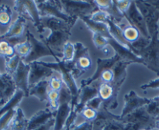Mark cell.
Wrapping results in <instances>:
<instances>
[{
  "label": "cell",
  "mask_w": 159,
  "mask_h": 130,
  "mask_svg": "<svg viewBox=\"0 0 159 130\" xmlns=\"http://www.w3.org/2000/svg\"><path fill=\"white\" fill-rule=\"evenodd\" d=\"M41 18L54 17L60 19L68 23L75 25L79 17L70 16L65 12L61 1L46 0V1H36Z\"/></svg>",
  "instance_id": "cell-4"
},
{
  "label": "cell",
  "mask_w": 159,
  "mask_h": 130,
  "mask_svg": "<svg viewBox=\"0 0 159 130\" xmlns=\"http://www.w3.org/2000/svg\"><path fill=\"white\" fill-rule=\"evenodd\" d=\"M16 111L17 108H12V109L9 110V111H7L6 114L3 115L0 118V130L9 129L14 117H15L16 114Z\"/></svg>",
  "instance_id": "cell-26"
},
{
  "label": "cell",
  "mask_w": 159,
  "mask_h": 130,
  "mask_svg": "<svg viewBox=\"0 0 159 130\" xmlns=\"http://www.w3.org/2000/svg\"><path fill=\"white\" fill-rule=\"evenodd\" d=\"M124 17L127 20L129 24L134 26L135 28H137L139 30L140 33H141V35H142L143 37L151 39L145 20H144L142 14L141 13L139 9L137 7L136 3H135L134 1H132L131 5H130L128 11L125 14Z\"/></svg>",
  "instance_id": "cell-11"
},
{
  "label": "cell",
  "mask_w": 159,
  "mask_h": 130,
  "mask_svg": "<svg viewBox=\"0 0 159 130\" xmlns=\"http://www.w3.org/2000/svg\"><path fill=\"white\" fill-rule=\"evenodd\" d=\"M16 54L15 48L10 45L7 40H0V56L5 58L13 57Z\"/></svg>",
  "instance_id": "cell-29"
},
{
  "label": "cell",
  "mask_w": 159,
  "mask_h": 130,
  "mask_svg": "<svg viewBox=\"0 0 159 130\" xmlns=\"http://www.w3.org/2000/svg\"><path fill=\"white\" fill-rule=\"evenodd\" d=\"M57 111H51L47 107L45 109L37 111L30 119L28 120L26 130H35L42 125L48 123L51 119L55 118Z\"/></svg>",
  "instance_id": "cell-17"
},
{
  "label": "cell",
  "mask_w": 159,
  "mask_h": 130,
  "mask_svg": "<svg viewBox=\"0 0 159 130\" xmlns=\"http://www.w3.org/2000/svg\"><path fill=\"white\" fill-rule=\"evenodd\" d=\"M80 115L82 118L85 119V121L87 122H93L95 119H96L98 115V111L93 109V108H88V107H85L83 110L82 111V112L80 113Z\"/></svg>",
  "instance_id": "cell-35"
},
{
  "label": "cell",
  "mask_w": 159,
  "mask_h": 130,
  "mask_svg": "<svg viewBox=\"0 0 159 130\" xmlns=\"http://www.w3.org/2000/svg\"><path fill=\"white\" fill-rule=\"evenodd\" d=\"M71 130H93V125L91 122L85 121L81 124L73 125Z\"/></svg>",
  "instance_id": "cell-40"
},
{
  "label": "cell",
  "mask_w": 159,
  "mask_h": 130,
  "mask_svg": "<svg viewBox=\"0 0 159 130\" xmlns=\"http://www.w3.org/2000/svg\"><path fill=\"white\" fill-rule=\"evenodd\" d=\"M156 128L159 130V118L156 120Z\"/></svg>",
  "instance_id": "cell-45"
},
{
  "label": "cell",
  "mask_w": 159,
  "mask_h": 130,
  "mask_svg": "<svg viewBox=\"0 0 159 130\" xmlns=\"http://www.w3.org/2000/svg\"><path fill=\"white\" fill-rule=\"evenodd\" d=\"M136 6L147 24L148 29L150 37L158 32V20L159 10L152 6L149 1H134Z\"/></svg>",
  "instance_id": "cell-8"
},
{
  "label": "cell",
  "mask_w": 159,
  "mask_h": 130,
  "mask_svg": "<svg viewBox=\"0 0 159 130\" xmlns=\"http://www.w3.org/2000/svg\"><path fill=\"white\" fill-rule=\"evenodd\" d=\"M114 5L116 6V9L119 10V12L124 15L127 13L131 5L132 1H113Z\"/></svg>",
  "instance_id": "cell-36"
},
{
  "label": "cell",
  "mask_w": 159,
  "mask_h": 130,
  "mask_svg": "<svg viewBox=\"0 0 159 130\" xmlns=\"http://www.w3.org/2000/svg\"><path fill=\"white\" fill-rule=\"evenodd\" d=\"M54 123H55V118H53V119H51L48 123L42 125L40 128H37V129L35 130H51L52 128H54Z\"/></svg>",
  "instance_id": "cell-42"
},
{
  "label": "cell",
  "mask_w": 159,
  "mask_h": 130,
  "mask_svg": "<svg viewBox=\"0 0 159 130\" xmlns=\"http://www.w3.org/2000/svg\"><path fill=\"white\" fill-rule=\"evenodd\" d=\"M148 113L155 119H158L159 118V99L158 97L153 98L151 102L145 106Z\"/></svg>",
  "instance_id": "cell-32"
},
{
  "label": "cell",
  "mask_w": 159,
  "mask_h": 130,
  "mask_svg": "<svg viewBox=\"0 0 159 130\" xmlns=\"http://www.w3.org/2000/svg\"><path fill=\"white\" fill-rule=\"evenodd\" d=\"M12 9L8 5H0V24L2 26H7L12 20Z\"/></svg>",
  "instance_id": "cell-27"
},
{
  "label": "cell",
  "mask_w": 159,
  "mask_h": 130,
  "mask_svg": "<svg viewBox=\"0 0 159 130\" xmlns=\"http://www.w3.org/2000/svg\"><path fill=\"white\" fill-rule=\"evenodd\" d=\"M123 33H124V37L126 41L131 44L139 40V38L141 37V33H140L139 30L130 24L124 28L123 30Z\"/></svg>",
  "instance_id": "cell-23"
},
{
  "label": "cell",
  "mask_w": 159,
  "mask_h": 130,
  "mask_svg": "<svg viewBox=\"0 0 159 130\" xmlns=\"http://www.w3.org/2000/svg\"><path fill=\"white\" fill-rule=\"evenodd\" d=\"M71 94L65 84L60 91L59 107L55 115V123L53 130H65V125L71 112Z\"/></svg>",
  "instance_id": "cell-6"
},
{
  "label": "cell",
  "mask_w": 159,
  "mask_h": 130,
  "mask_svg": "<svg viewBox=\"0 0 159 130\" xmlns=\"http://www.w3.org/2000/svg\"><path fill=\"white\" fill-rule=\"evenodd\" d=\"M98 89H99V85L96 84H93V86L89 85V86H86L82 88H80L79 102L76 105L74 110H72V111L76 115L79 116L80 115L82 110L85 108V105H86L89 101H90L91 99L94 98L95 97L99 95Z\"/></svg>",
  "instance_id": "cell-18"
},
{
  "label": "cell",
  "mask_w": 159,
  "mask_h": 130,
  "mask_svg": "<svg viewBox=\"0 0 159 130\" xmlns=\"http://www.w3.org/2000/svg\"><path fill=\"white\" fill-rule=\"evenodd\" d=\"M41 24L51 32L40 40L61 59L63 46L69 40L71 29L75 25L54 17L41 18Z\"/></svg>",
  "instance_id": "cell-1"
},
{
  "label": "cell",
  "mask_w": 159,
  "mask_h": 130,
  "mask_svg": "<svg viewBox=\"0 0 159 130\" xmlns=\"http://www.w3.org/2000/svg\"><path fill=\"white\" fill-rule=\"evenodd\" d=\"M95 4L97 6L98 9L99 10L107 11L109 13L113 15V11H114V3L113 1H94Z\"/></svg>",
  "instance_id": "cell-34"
},
{
  "label": "cell",
  "mask_w": 159,
  "mask_h": 130,
  "mask_svg": "<svg viewBox=\"0 0 159 130\" xmlns=\"http://www.w3.org/2000/svg\"><path fill=\"white\" fill-rule=\"evenodd\" d=\"M112 50H113V49L110 46V45H109V46H106L105 48H103L102 50L106 56H108L109 57H111L110 55H111V54H112Z\"/></svg>",
  "instance_id": "cell-43"
},
{
  "label": "cell",
  "mask_w": 159,
  "mask_h": 130,
  "mask_svg": "<svg viewBox=\"0 0 159 130\" xmlns=\"http://www.w3.org/2000/svg\"><path fill=\"white\" fill-rule=\"evenodd\" d=\"M111 16V14L109 13L108 12L103 10H99V9H98L97 11H96L93 14L89 15L90 20H93V22L101 23H107V20L110 19Z\"/></svg>",
  "instance_id": "cell-31"
},
{
  "label": "cell",
  "mask_w": 159,
  "mask_h": 130,
  "mask_svg": "<svg viewBox=\"0 0 159 130\" xmlns=\"http://www.w3.org/2000/svg\"><path fill=\"white\" fill-rule=\"evenodd\" d=\"M120 60H121L120 57L119 55L115 53L112 57H107V58H98L97 60H96V63H97V67H96V71L93 74V76L88 77L87 79H85V80H82L81 81L80 87L79 88H82L84 87L89 86V85H92V84L94 81H96V80L100 78V76L102 74V73L104 71L108 69H112V68L114 67V65L116 64L117 62H119Z\"/></svg>",
  "instance_id": "cell-10"
},
{
  "label": "cell",
  "mask_w": 159,
  "mask_h": 130,
  "mask_svg": "<svg viewBox=\"0 0 159 130\" xmlns=\"http://www.w3.org/2000/svg\"><path fill=\"white\" fill-rule=\"evenodd\" d=\"M28 119H26L21 108H17L16 114L8 130H26Z\"/></svg>",
  "instance_id": "cell-22"
},
{
  "label": "cell",
  "mask_w": 159,
  "mask_h": 130,
  "mask_svg": "<svg viewBox=\"0 0 159 130\" xmlns=\"http://www.w3.org/2000/svg\"><path fill=\"white\" fill-rule=\"evenodd\" d=\"M149 2L159 10V0H157V1H149Z\"/></svg>",
  "instance_id": "cell-44"
},
{
  "label": "cell",
  "mask_w": 159,
  "mask_h": 130,
  "mask_svg": "<svg viewBox=\"0 0 159 130\" xmlns=\"http://www.w3.org/2000/svg\"><path fill=\"white\" fill-rule=\"evenodd\" d=\"M75 54V43L68 41L63 46L61 60L63 62H65V63L71 62L73 60V59H74Z\"/></svg>",
  "instance_id": "cell-25"
},
{
  "label": "cell",
  "mask_w": 159,
  "mask_h": 130,
  "mask_svg": "<svg viewBox=\"0 0 159 130\" xmlns=\"http://www.w3.org/2000/svg\"><path fill=\"white\" fill-rule=\"evenodd\" d=\"M93 33V41L97 49L102 50L106 46H109V40L107 37H103L98 32H92Z\"/></svg>",
  "instance_id": "cell-33"
},
{
  "label": "cell",
  "mask_w": 159,
  "mask_h": 130,
  "mask_svg": "<svg viewBox=\"0 0 159 130\" xmlns=\"http://www.w3.org/2000/svg\"><path fill=\"white\" fill-rule=\"evenodd\" d=\"M158 99H159V96H158Z\"/></svg>",
  "instance_id": "cell-46"
},
{
  "label": "cell",
  "mask_w": 159,
  "mask_h": 130,
  "mask_svg": "<svg viewBox=\"0 0 159 130\" xmlns=\"http://www.w3.org/2000/svg\"><path fill=\"white\" fill-rule=\"evenodd\" d=\"M23 60L21 57L16 54L12 57L9 58H5V67H6V73L9 74V75L12 76V74L15 73L20 64V61Z\"/></svg>",
  "instance_id": "cell-24"
},
{
  "label": "cell",
  "mask_w": 159,
  "mask_h": 130,
  "mask_svg": "<svg viewBox=\"0 0 159 130\" xmlns=\"http://www.w3.org/2000/svg\"><path fill=\"white\" fill-rule=\"evenodd\" d=\"M151 100L152 98H141L138 96L134 91H130L124 95V107L120 116L123 119L135 110L145 107L150 103Z\"/></svg>",
  "instance_id": "cell-12"
},
{
  "label": "cell",
  "mask_w": 159,
  "mask_h": 130,
  "mask_svg": "<svg viewBox=\"0 0 159 130\" xmlns=\"http://www.w3.org/2000/svg\"><path fill=\"white\" fill-rule=\"evenodd\" d=\"M113 77H114V74H113V70L108 69L102 73L99 79L102 80V83L110 84L113 80Z\"/></svg>",
  "instance_id": "cell-39"
},
{
  "label": "cell",
  "mask_w": 159,
  "mask_h": 130,
  "mask_svg": "<svg viewBox=\"0 0 159 130\" xmlns=\"http://www.w3.org/2000/svg\"><path fill=\"white\" fill-rule=\"evenodd\" d=\"M14 10L20 16L26 20H31L35 26L40 39L45 37V32L48 29L41 24V17L40 15L36 1H16L14 2Z\"/></svg>",
  "instance_id": "cell-3"
},
{
  "label": "cell",
  "mask_w": 159,
  "mask_h": 130,
  "mask_svg": "<svg viewBox=\"0 0 159 130\" xmlns=\"http://www.w3.org/2000/svg\"><path fill=\"white\" fill-rule=\"evenodd\" d=\"M23 97H25V94L24 93H23V91H21V90L17 89L16 92L15 93L13 97H12L7 103L5 104L4 105L0 106V118H1L3 115L6 114L7 111H9V110L12 109V108H17V105L20 104V102H21L22 99L23 98Z\"/></svg>",
  "instance_id": "cell-21"
},
{
  "label": "cell",
  "mask_w": 159,
  "mask_h": 130,
  "mask_svg": "<svg viewBox=\"0 0 159 130\" xmlns=\"http://www.w3.org/2000/svg\"><path fill=\"white\" fill-rule=\"evenodd\" d=\"M102 130H124V125L121 119L113 120L109 122Z\"/></svg>",
  "instance_id": "cell-37"
},
{
  "label": "cell",
  "mask_w": 159,
  "mask_h": 130,
  "mask_svg": "<svg viewBox=\"0 0 159 130\" xmlns=\"http://www.w3.org/2000/svg\"><path fill=\"white\" fill-rule=\"evenodd\" d=\"M133 63L132 62L124 61V60H120L119 62L114 65L112 70L114 74L113 80L110 83L112 87L114 90V99L117 101L118 94L122 88L123 84L127 78V68L129 65Z\"/></svg>",
  "instance_id": "cell-15"
},
{
  "label": "cell",
  "mask_w": 159,
  "mask_h": 130,
  "mask_svg": "<svg viewBox=\"0 0 159 130\" xmlns=\"http://www.w3.org/2000/svg\"><path fill=\"white\" fill-rule=\"evenodd\" d=\"M75 54L74 59L71 62L66 63L74 78L77 80L91 68L92 59L89 52V48L83 43L77 42L75 43Z\"/></svg>",
  "instance_id": "cell-2"
},
{
  "label": "cell",
  "mask_w": 159,
  "mask_h": 130,
  "mask_svg": "<svg viewBox=\"0 0 159 130\" xmlns=\"http://www.w3.org/2000/svg\"><path fill=\"white\" fill-rule=\"evenodd\" d=\"M103 101L99 97V95L95 97L94 98L91 99L90 101H89L87 102V104L85 105V107H88V108H93V109L96 110V111H99L100 109V108L102 107V104H103Z\"/></svg>",
  "instance_id": "cell-38"
},
{
  "label": "cell",
  "mask_w": 159,
  "mask_h": 130,
  "mask_svg": "<svg viewBox=\"0 0 159 130\" xmlns=\"http://www.w3.org/2000/svg\"><path fill=\"white\" fill-rule=\"evenodd\" d=\"M30 65V71L29 75V88H31L33 86L37 84L40 81L49 79L55 71L51 68L40 65L37 61L29 63Z\"/></svg>",
  "instance_id": "cell-16"
},
{
  "label": "cell",
  "mask_w": 159,
  "mask_h": 130,
  "mask_svg": "<svg viewBox=\"0 0 159 130\" xmlns=\"http://www.w3.org/2000/svg\"><path fill=\"white\" fill-rule=\"evenodd\" d=\"M30 71V65L29 63H26L22 60L16 71L12 76L17 89L23 91L25 97L29 96Z\"/></svg>",
  "instance_id": "cell-13"
},
{
  "label": "cell",
  "mask_w": 159,
  "mask_h": 130,
  "mask_svg": "<svg viewBox=\"0 0 159 130\" xmlns=\"http://www.w3.org/2000/svg\"><path fill=\"white\" fill-rule=\"evenodd\" d=\"M26 37L29 40L31 45V50L26 58L23 60L26 63H30L33 62L38 61L39 59L46 56H52L55 59L56 62H60L61 59L52 50L46 46L41 40H37L35 36L29 30L26 29Z\"/></svg>",
  "instance_id": "cell-5"
},
{
  "label": "cell",
  "mask_w": 159,
  "mask_h": 130,
  "mask_svg": "<svg viewBox=\"0 0 159 130\" xmlns=\"http://www.w3.org/2000/svg\"><path fill=\"white\" fill-rule=\"evenodd\" d=\"M14 48H15L16 54L20 56L23 60H24L25 58L28 57V55L30 53L31 45L30 43L29 40L26 39L25 41L18 43Z\"/></svg>",
  "instance_id": "cell-28"
},
{
  "label": "cell",
  "mask_w": 159,
  "mask_h": 130,
  "mask_svg": "<svg viewBox=\"0 0 159 130\" xmlns=\"http://www.w3.org/2000/svg\"><path fill=\"white\" fill-rule=\"evenodd\" d=\"M144 60L145 67L159 76V39L158 32L151 37L149 44L144 49L137 52Z\"/></svg>",
  "instance_id": "cell-7"
},
{
  "label": "cell",
  "mask_w": 159,
  "mask_h": 130,
  "mask_svg": "<svg viewBox=\"0 0 159 130\" xmlns=\"http://www.w3.org/2000/svg\"><path fill=\"white\" fill-rule=\"evenodd\" d=\"M50 91L49 79L43 80L37 83L29 90V96L37 98L41 102H48V92Z\"/></svg>",
  "instance_id": "cell-20"
},
{
  "label": "cell",
  "mask_w": 159,
  "mask_h": 130,
  "mask_svg": "<svg viewBox=\"0 0 159 130\" xmlns=\"http://www.w3.org/2000/svg\"><path fill=\"white\" fill-rule=\"evenodd\" d=\"M13 78L7 73L0 74V106L7 103L16 92Z\"/></svg>",
  "instance_id": "cell-14"
},
{
  "label": "cell",
  "mask_w": 159,
  "mask_h": 130,
  "mask_svg": "<svg viewBox=\"0 0 159 130\" xmlns=\"http://www.w3.org/2000/svg\"><path fill=\"white\" fill-rule=\"evenodd\" d=\"M64 83L61 76L58 71H55L54 74L49 78L50 90L60 91L63 87Z\"/></svg>",
  "instance_id": "cell-30"
},
{
  "label": "cell",
  "mask_w": 159,
  "mask_h": 130,
  "mask_svg": "<svg viewBox=\"0 0 159 130\" xmlns=\"http://www.w3.org/2000/svg\"><path fill=\"white\" fill-rule=\"evenodd\" d=\"M65 12L70 16L90 15L98 10L94 1H61Z\"/></svg>",
  "instance_id": "cell-9"
},
{
  "label": "cell",
  "mask_w": 159,
  "mask_h": 130,
  "mask_svg": "<svg viewBox=\"0 0 159 130\" xmlns=\"http://www.w3.org/2000/svg\"><path fill=\"white\" fill-rule=\"evenodd\" d=\"M141 88L142 90H147L149 89V88H152V89H158V88H159V77L155 79V80H151L148 84H144L141 85Z\"/></svg>",
  "instance_id": "cell-41"
},
{
  "label": "cell",
  "mask_w": 159,
  "mask_h": 130,
  "mask_svg": "<svg viewBox=\"0 0 159 130\" xmlns=\"http://www.w3.org/2000/svg\"><path fill=\"white\" fill-rule=\"evenodd\" d=\"M26 20L23 16L19 15L18 18L11 24L8 30L0 36V40H6L9 38L21 37L25 31Z\"/></svg>",
  "instance_id": "cell-19"
}]
</instances>
